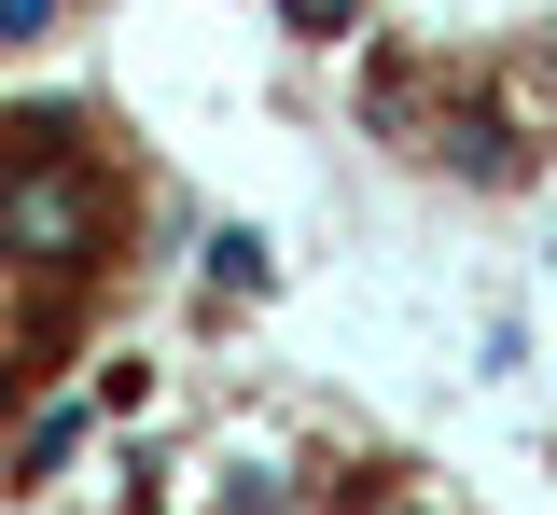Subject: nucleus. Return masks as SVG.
<instances>
[{
	"label": "nucleus",
	"mask_w": 557,
	"mask_h": 515,
	"mask_svg": "<svg viewBox=\"0 0 557 515\" xmlns=\"http://www.w3.org/2000/svg\"><path fill=\"white\" fill-rule=\"evenodd\" d=\"M0 237H28V251H84V237H98V181H84V167H28V181H0Z\"/></svg>",
	"instance_id": "1"
},
{
	"label": "nucleus",
	"mask_w": 557,
	"mask_h": 515,
	"mask_svg": "<svg viewBox=\"0 0 557 515\" xmlns=\"http://www.w3.org/2000/svg\"><path fill=\"white\" fill-rule=\"evenodd\" d=\"M446 167H460V181H530V140H516V126H502V112H460V126H446Z\"/></svg>",
	"instance_id": "2"
},
{
	"label": "nucleus",
	"mask_w": 557,
	"mask_h": 515,
	"mask_svg": "<svg viewBox=\"0 0 557 515\" xmlns=\"http://www.w3.org/2000/svg\"><path fill=\"white\" fill-rule=\"evenodd\" d=\"M209 293H265V237H251V223L209 237Z\"/></svg>",
	"instance_id": "3"
},
{
	"label": "nucleus",
	"mask_w": 557,
	"mask_h": 515,
	"mask_svg": "<svg viewBox=\"0 0 557 515\" xmlns=\"http://www.w3.org/2000/svg\"><path fill=\"white\" fill-rule=\"evenodd\" d=\"M57 28V0H0V42H42Z\"/></svg>",
	"instance_id": "4"
},
{
	"label": "nucleus",
	"mask_w": 557,
	"mask_h": 515,
	"mask_svg": "<svg viewBox=\"0 0 557 515\" xmlns=\"http://www.w3.org/2000/svg\"><path fill=\"white\" fill-rule=\"evenodd\" d=\"M293 28L307 42H348V0H293Z\"/></svg>",
	"instance_id": "5"
}]
</instances>
